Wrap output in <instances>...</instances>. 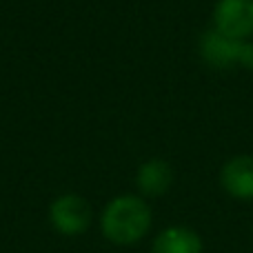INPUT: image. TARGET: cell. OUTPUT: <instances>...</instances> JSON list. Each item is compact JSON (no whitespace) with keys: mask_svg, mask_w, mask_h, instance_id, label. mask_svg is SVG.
I'll use <instances>...</instances> for the list:
<instances>
[{"mask_svg":"<svg viewBox=\"0 0 253 253\" xmlns=\"http://www.w3.org/2000/svg\"><path fill=\"white\" fill-rule=\"evenodd\" d=\"M153 253H202V240L187 227H169L153 240Z\"/></svg>","mask_w":253,"mask_h":253,"instance_id":"52a82bcc","label":"cell"},{"mask_svg":"<svg viewBox=\"0 0 253 253\" xmlns=\"http://www.w3.org/2000/svg\"><path fill=\"white\" fill-rule=\"evenodd\" d=\"M200 56L213 69H229L240 65L253 69V42L240 38H229L218 29H209L200 38Z\"/></svg>","mask_w":253,"mask_h":253,"instance_id":"7a4b0ae2","label":"cell"},{"mask_svg":"<svg viewBox=\"0 0 253 253\" xmlns=\"http://www.w3.org/2000/svg\"><path fill=\"white\" fill-rule=\"evenodd\" d=\"M49 220H51L53 229L62 236H80L91 227V207L78 193H62L49 207Z\"/></svg>","mask_w":253,"mask_h":253,"instance_id":"3957f363","label":"cell"},{"mask_svg":"<svg viewBox=\"0 0 253 253\" xmlns=\"http://www.w3.org/2000/svg\"><path fill=\"white\" fill-rule=\"evenodd\" d=\"M171 182H173V171H171L169 162L160 160V158L142 162L138 173H135V184H138L140 193L149 198H158L167 193Z\"/></svg>","mask_w":253,"mask_h":253,"instance_id":"8992f818","label":"cell"},{"mask_svg":"<svg viewBox=\"0 0 253 253\" xmlns=\"http://www.w3.org/2000/svg\"><path fill=\"white\" fill-rule=\"evenodd\" d=\"M213 29L229 38L249 40L253 34V0H218L213 9Z\"/></svg>","mask_w":253,"mask_h":253,"instance_id":"277c9868","label":"cell"},{"mask_svg":"<svg viewBox=\"0 0 253 253\" xmlns=\"http://www.w3.org/2000/svg\"><path fill=\"white\" fill-rule=\"evenodd\" d=\"M220 182L229 196L238 200H253V156H236L224 162Z\"/></svg>","mask_w":253,"mask_h":253,"instance_id":"5b68a950","label":"cell"},{"mask_svg":"<svg viewBox=\"0 0 253 253\" xmlns=\"http://www.w3.org/2000/svg\"><path fill=\"white\" fill-rule=\"evenodd\" d=\"M100 229L107 240L114 245H135L151 229V209L140 196H131V193L118 196L102 211Z\"/></svg>","mask_w":253,"mask_h":253,"instance_id":"6da1fadb","label":"cell"}]
</instances>
